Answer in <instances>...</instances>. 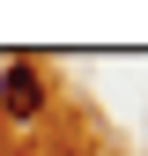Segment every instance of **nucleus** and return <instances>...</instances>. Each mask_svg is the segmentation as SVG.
I'll list each match as a JSON object with an SVG mask.
<instances>
[{"mask_svg":"<svg viewBox=\"0 0 148 156\" xmlns=\"http://www.w3.org/2000/svg\"><path fill=\"white\" fill-rule=\"evenodd\" d=\"M0 112H8V119H37V112H45V74L37 67H8L0 74Z\"/></svg>","mask_w":148,"mask_h":156,"instance_id":"nucleus-1","label":"nucleus"}]
</instances>
